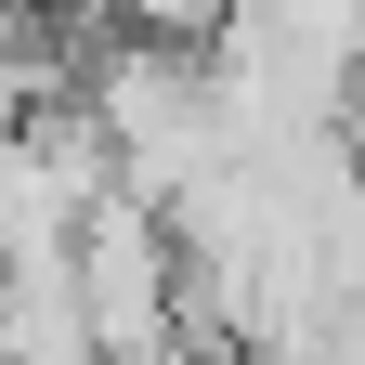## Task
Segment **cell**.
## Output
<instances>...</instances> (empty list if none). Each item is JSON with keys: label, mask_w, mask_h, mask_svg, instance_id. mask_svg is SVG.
I'll use <instances>...</instances> for the list:
<instances>
[{"label": "cell", "mask_w": 365, "mask_h": 365, "mask_svg": "<svg viewBox=\"0 0 365 365\" xmlns=\"http://www.w3.org/2000/svg\"><path fill=\"white\" fill-rule=\"evenodd\" d=\"M105 14H118L130 39H196V53H209V39H222V14H235V0H105Z\"/></svg>", "instance_id": "obj_1"}, {"label": "cell", "mask_w": 365, "mask_h": 365, "mask_svg": "<svg viewBox=\"0 0 365 365\" xmlns=\"http://www.w3.org/2000/svg\"><path fill=\"white\" fill-rule=\"evenodd\" d=\"M0 14H14V0H0Z\"/></svg>", "instance_id": "obj_2"}]
</instances>
